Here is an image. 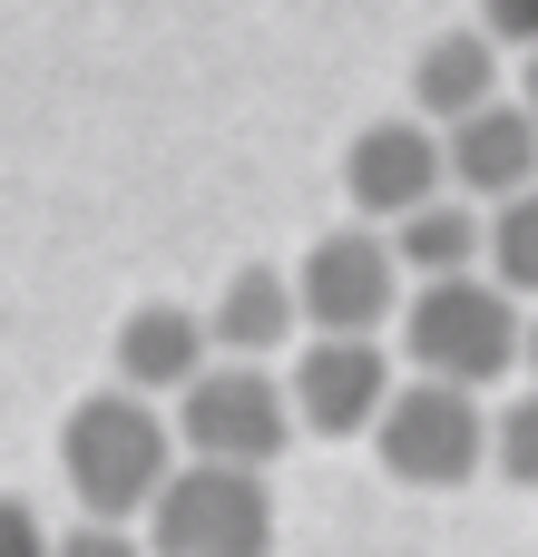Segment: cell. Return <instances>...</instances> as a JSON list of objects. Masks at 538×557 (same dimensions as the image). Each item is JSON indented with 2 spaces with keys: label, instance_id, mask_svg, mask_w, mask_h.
Wrapping results in <instances>:
<instances>
[{
  "label": "cell",
  "instance_id": "cell-3",
  "mask_svg": "<svg viewBox=\"0 0 538 557\" xmlns=\"http://www.w3.org/2000/svg\"><path fill=\"white\" fill-rule=\"evenodd\" d=\"M372 460L402 480V490H470L490 470V411L470 382H392L382 421H372Z\"/></svg>",
  "mask_w": 538,
  "mask_h": 557
},
{
  "label": "cell",
  "instance_id": "cell-15",
  "mask_svg": "<svg viewBox=\"0 0 538 557\" xmlns=\"http://www.w3.org/2000/svg\"><path fill=\"white\" fill-rule=\"evenodd\" d=\"M490 470H500L510 490H538V382L490 411Z\"/></svg>",
  "mask_w": 538,
  "mask_h": 557
},
{
  "label": "cell",
  "instance_id": "cell-10",
  "mask_svg": "<svg viewBox=\"0 0 538 557\" xmlns=\"http://www.w3.org/2000/svg\"><path fill=\"white\" fill-rule=\"evenodd\" d=\"M294 323H304V304H294V274H284V264H235V274L216 284V304H206V343H216L225 362L284 352Z\"/></svg>",
  "mask_w": 538,
  "mask_h": 557
},
{
  "label": "cell",
  "instance_id": "cell-18",
  "mask_svg": "<svg viewBox=\"0 0 538 557\" xmlns=\"http://www.w3.org/2000/svg\"><path fill=\"white\" fill-rule=\"evenodd\" d=\"M0 557H49L39 509H29V499H10V490H0Z\"/></svg>",
  "mask_w": 538,
  "mask_h": 557
},
{
  "label": "cell",
  "instance_id": "cell-16",
  "mask_svg": "<svg viewBox=\"0 0 538 557\" xmlns=\"http://www.w3.org/2000/svg\"><path fill=\"white\" fill-rule=\"evenodd\" d=\"M49 557H147V548H137L118 519H78V529H59V539H49Z\"/></svg>",
  "mask_w": 538,
  "mask_h": 557
},
{
  "label": "cell",
  "instance_id": "cell-8",
  "mask_svg": "<svg viewBox=\"0 0 538 557\" xmlns=\"http://www.w3.org/2000/svg\"><path fill=\"white\" fill-rule=\"evenodd\" d=\"M451 186V166H441V127L412 108V117H372L353 147H343V206L363 215V225H402L412 206H431Z\"/></svg>",
  "mask_w": 538,
  "mask_h": 557
},
{
  "label": "cell",
  "instance_id": "cell-7",
  "mask_svg": "<svg viewBox=\"0 0 538 557\" xmlns=\"http://www.w3.org/2000/svg\"><path fill=\"white\" fill-rule=\"evenodd\" d=\"M392 382H402V372H392L382 333H304L284 401H294V421H304V431H323V441H353V431H372V421H382Z\"/></svg>",
  "mask_w": 538,
  "mask_h": 557
},
{
  "label": "cell",
  "instance_id": "cell-19",
  "mask_svg": "<svg viewBox=\"0 0 538 557\" xmlns=\"http://www.w3.org/2000/svg\"><path fill=\"white\" fill-rule=\"evenodd\" d=\"M510 98H519V108L538 117V49H519V88H510Z\"/></svg>",
  "mask_w": 538,
  "mask_h": 557
},
{
  "label": "cell",
  "instance_id": "cell-2",
  "mask_svg": "<svg viewBox=\"0 0 538 557\" xmlns=\"http://www.w3.org/2000/svg\"><path fill=\"white\" fill-rule=\"evenodd\" d=\"M519 294L490 274V264H470V274H421L412 294H402V352H412V372H431V382H470V392H490L500 372H519Z\"/></svg>",
  "mask_w": 538,
  "mask_h": 557
},
{
  "label": "cell",
  "instance_id": "cell-17",
  "mask_svg": "<svg viewBox=\"0 0 538 557\" xmlns=\"http://www.w3.org/2000/svg\"><path fill=\"white\" fill-rule=\"evenodd\" d=\"M480 29L519 59V49H538V0H480Z\"/></svg>",
  "mask_w": 538,
  "mask_h": 557
},
{
  "label": "cell",
  "instance_id": "cell-6",
  "mask_svg": "<svg viewBox=\"0 0 538 557\" xmlns=\"http://www.w3.org/2000/svg\"><path fill=\"white\" fill-rule=\"evenodd\" d=\"M402 294H412V274H402V255H392L382 225H333L294 264L304 333H382V323H402Z\"/></svg>",
  "mask_w": 538,
  "mask_h": 557
},
{
  "label": "cell",
  "instance_id": "cell-20",
  "mask_svg": "<svg viewBox=\"0 0 538 557\" xmlns=\"http://www.w3.org/2000/svg\"><path fill=\"white\" fill-rule=\"evenodd\" d=\"M519 352H529V372H538V313H529V333H519Z\"/></svg>",
  "mask_w": 538,
  "mask_h": 557
},
{
  "label": "cell",
  "instance_id": "cell-12",
  "mask_svg": "<svg viewBox=\"0 0 538 557\" xmlns=\"http://www.w3.org/2000/svg\"><path fill=\"white\" fill-rule=\"evenodd\" d=\"M490 98H510V49H500L490 29H441V39L421 49V69H412V108H421L431 127H451V117H470V108H490Z\"/></svg>",
  "mask_w": 538,
  "mask_h": 557
},
{
  "label": "cell",
  "instance_id": "cell-11",
  "mask_svg": "<svg viewBox=\"0 0 538 557\" xmlns=\"http://www.w3.org/2000/svg\"><path fill=\"white\" fill-rule=\"evenodd\" d=\"M206 352H216V343H206V313H196V304H137V313L118 323V343H108L118 382L147 392V401H157V392H186V382L206 372Z\"/></svg>",
  "mask_w": 538,
  "mask_h": 557
},
{
  "label": "cell",
  "instance_id": "cell-4",
  "mask_svg": "<svg viewBox=\"0 0 538 557\" xmlns=\"http://www.w3.org/2000/svg\"><path fill=\"white\" fill-rule=\"evenodd\" d=\"M147 557H274V490L235 460H176L147 499Z\"/></svg>",
  "mask_w": 538,
  "mask_h": 557
},
{
  "label": "cell",
  "instance_id": "cell-9",
  "mask_svg": "<svg viewBox=\"0 0 538 557\" xmlns=\"http://www.w3.org/2000/svg\"><path fill=\"white\" fill-rule=\"evenodd\" d=\"M441 166H451V186H461L470 206L519 196V186L538 176V117L519 108V98H490V108L451 117V127H441Z\"/></svg>",
  "mask_w": 538,
  "mask_h": 557
},
{
  "label": "cell",
  "instance_id": "cell-14",
  "mask_svg": "<svg viewBox=\"0 0 538 557\" xmlns=\"http://www.w3.org/2000/svg\"><path fill=\"white\" fill-rule=\"evenodd\" d=\"M510 294H538V176L519 186V196H500L490 206V255H480Z\"/></svg>",
  "mask_w": 538,
  "mask_h": 557
},
{
  "label": "cell",
  "instance_id": "cell-5",
  "mask_svg": "<svg viewBox=\"0 0 538 557\" xmlns=\"http://www.w3.org/2000/svg\"><path fill=\"white\" fill-rule=\"evenodd\" d=\"M294 441V401L265 362H216L176 392V450L186 460H235V470H274Z\"/></svg>",
  "mask_w": 538,
  "mask_h": 557
},
{
  "label": "cell",
  "instance_id": "cell-1",
  "mask_svg": "<svg viewBox=\"0 0 538 557\" xmlns=\"http://www.w3.org/2000/svg\"><path fill=\"white\" fill-rule=\"evenodd\" d=\"M186 450H176V421L147 401V392H127V382H108V392H88L69 421H59V470H69V499L88 509V519H147V499L167 490V470H176Z\"/></svg>",
  "mask_w": 538,
  "mask_h": 557
},
{
  "label": "cell",
  "instance_id": "cell-13",
  "mask_svg": "<svg viewBox=\"0 0 538 557\" xmlns=\"http://www.w3.org/2000/svg\"><path fill=\"white\" fill-rule=\"evenodd\" d=\"M392 255H402V274L421 284V274H470L480 255H490V215L461 196H431V206H412L402 225H392Z\"/></svg>",
  "mask_w": 538,
  "mask_h": 557
}]
</instances>
